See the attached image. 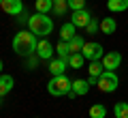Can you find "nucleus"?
<instances>
[{"instance_id":"nucleus-18","label":"nucleus","mask_w":128,"mask_h":118,"mask_svg":"<svg viewBox=\"0 0 128 118\" xmlns=\"http://www.w3.org/2000/svg\"><path fill=\"white\" fill-rule=\"evenodd\" d=\"M56 52H58V58H68L70 54H73V52H70V45H68V41H62V39H60V43L58 45H56Z\"/></svg>"},{"instance_id":"nucleus-29","label":"nucleus","mask_w":128,"mask_h":118,"mask_svg":"<svg viewBox=\"0 0 128 118\" xmlns=\"http://www.w3.org/2000/svg\"><path fill=\"white\" fill-rule=\"evenodd\" d=\"M2 2H4V0H0V7H2Z\"/></svg>"},{"instance_id":"nucleus-14","label":"nucleus","mask_w":128,"mask_h":118,"mask_svg":"<svg viewBox=\"0 0 128 118\" xmlns=\"http://www.w3.org/2000/svg\"><path fill=\"white\" fill-rule=\"evenodd\" d=\"M107 9L111 13H124L128 9V0H107Z\"/></svg>"},{"instance_id":"nucleus-16","label":"nucleus","mask_w":128,"mask_h":118,"mask_svg":"<svg viewBox=\"0 0 128 118\" xmlns=\"http://www.w3.org/2000/svg\"><path fill=\"white\" fill-rule=\"evenodd\" d=\"M115 28H118V24H115L113 17H102V22H100V32L102 34H113Z\"/></svg>"},{"instance_id":"nucleus-27","label":"nucleus","mask_w":128,"mask_h":118,"mask_svg":"<svg viewBox=\"0 0 128 118\" xmlns=\"http://www.w3.org/2000/svg\"><path fill=\"white\" fill-rule=\"evenodd\" d=\"M88 84H90V86H94V84H98V77L90 75V77H88Z\"/></svg>"},{"instance_id":"nucleus-19","label":"nucleus","mask_w":128,"mask_h":118,"mask_svg":"<svg viewBox=\"0 0 128 118\" xmlns=\"http://www.w3.org/2000/svg\"><path fill=\"white\" fill-rule=\"evenodd\" d=\"M90 118H107V107L102 103H94L90 107Z\"/></svg>"},{"instance_id":"nucleus-23","label":"nucleus","mask_w":128,"mask_h":118,"mask_svg":"<svg viewBox=\"0 0 128 118\" xmlns=\"http://www.w3.org/2000/svg\"><path fill=\"white\" fill-rule=\"evenodd\" d=\"M113 114H115V118H128V103H124V101L115 103Z\"/></svg>"},{"instance_id":"nucleus-20","label":"nucleus","mask_w":128,"mask_h":118,"mask_svg":"<svg viewBox=\"0 0 128 118\" xmlns=\"http://www.w3.org/2000/svg\"><path fill=\"white\" fill-rule=\"evenodd\" d=\"M90 75H94V77H100L102 73H105V67H102V62L100 60H90Z\"/></svg>"},{"instance_id":"nucleus-25","label":"nucleus","mask_w":128,"mask_h":118,"mask_svg":"<svg viewBox=\"0 0 128 118\" xmlns=\"http://www.w3.org/2000/svg\"><path fill=\"white\" fill-rule=\"evenodd\" d=\"M86 30H88V34H94L96 30H100V24H98V22H96L94 17H92L90 22H88V26H86Z\"/></svg>"},{"instance_id":"nucleus-30","label":"nucleus","mask_w":128,"mask_h":118,"mask_svg":"<svg viewBox=\"0 0 128 118\" xmlns=\"http://www.w3.org/2000/svg\"><path fill=\"white\" fill-rule=\"evenodd\" d=\"M0 103H2V97H0Z\"/></svg>"},{"instance_id":"nucleus-28","label":"nucleus","mask_w":128,"mask_h":118,"mask_svg":"<svg viewBox=\"0 0 128 118\" xmlns=\"http://www.w3.org/2000/svg\"><path fill=\"white\" fill-rule=\"evenodd\" d=\"M2 69H4V64H2V60H0V73H2Z\"/></svg>"},{"instance_id":"nucleus-10","label":"nucleus","mask_w":128,"mask_h":118,"mask_svg":"<svg viewBox=\"0 0 128 118\" xmlns=\"http://www.w3.org/2000/svg\"><path fill=\"white\" fill-rule=\"evenodd\" d=\"M13 86H15L13 75H9V73H0V97L9 95V92L13 90Z\"/></svg>"},{"instance_id":"nucleus-21","label":"nucleus","mask_w":128,"mask_h":118,"mask_svg":"<svg viewBox=\"0 0 128 118\" xmlns=\"http://www.w3.org/2000/svg\"><path fill=\"white\" fill-rule=\"evenodd\" d=\"M68 45H70V52H81L83 45H86V39H83L81 34H75L73 39L68 41Z\"/></svg>"},{"instance_id":"nucleus-8","label":"nucleus","mask_w":128,"mask_h":118,"mask_svg":"<svg viewBox=\"0 0 128 118\" xmlns=\"http://www.w3.org/2000/svg\"><path fill=\"white\" fill-rule=\"evenodd\" d=\"M36 56L41 60H51V56H54V45H51L47 39H41L36 45Z\"/></svg>"},{"instance_id":"nucleus-15","label":"nucleus","mask_w":128,"mask_h":118,"mask_svg":"<svg viewBox=\"0 0 128 118\" xmlns=\"http://www.w3.org/2000/svg\"><path fill=\"white\" fill-rule=\"evenodd\" d=\"M66 62H68V67H73V69H81L83 62H86V56H83L81 52H73V54L66 58Z\"/></svg>"},{"instance_id":"nucleus-2","label":"nucleus","mask_w":128,"mask_h":118,"mask_svg":"<svg viewBox=\"0 0 128 118\" xmlns=\"http://www.w3.org/2000/svg\"><path fill=\"white\" fill-rule=\"evenodd\" d=\"M28 30L32 34H36V36H47L54 30V19L47 13H34L28 19Z\"/></svg>"},{"instance_id":"nucleus-26","label":"nucleus","mask_w":128,"mask_h":118,"mask_svg":"<svg viewBox=\"0 0 128 118\" xmlns=\"http://www.w3.org/2000/svg\"><path fill=\"white\" fill-rule=\"evenodd\" d=\"M38 60H41L38 56H30V58H28V64H26V69H34V67H36V62H38Z\"/></svg>"},{"instance_id":"nucleus-4","label":"nucleus","mask_w":128,"mask_h":118,"mask_svg":"<svg viewBox=\"0 0 128 118\" xmlns=\"http://www.w3.org/2000/svg\"><path fill=\"white\" fill-rule=\"evenodd\" d=\"M96 86L100 88L102 92H115L120 86V77L115 75V71H105L100 77H98V84Z\"/></svg>"},{"instance_id":"nucleus-7","label":"nucleus","mask_w":128,"mask_h":118,"mask_svg":"<svg viewBox=\"0 0 128 118\" xmlns=\"http://www.w3.org/2000/svg\"><path fill=\"white\" fill-rule=\"evenodd\" d=\"M100 62H102V67H105V71H115V69L120 67V62H122V54H120V52H107Z\"/></svg>"},{"instance_id":"nucleus-11","label":"nucleus","mask_w":128,"mask_h":118,"mask_svg":"<svg viewBox=\"0 0 128 118\" xmlns=\"http://www.w3.org/2000/svg\"><path fill=\"white\" fill-rule=\"evenodd\" d=\"M88 90H90L88 80H73V90H70L68 97H83L88 95Z\"/></svg>"},{"instance_id":"nucleus-13","label":"nucleus","mask_w":128,"mask_h":118,"mask_svg":"<svg viewBox=\"0 0 128 118\" xmlns=\"http://www.w3.org/2000/svg\"><path fill=\"white\" fill-rule=\"evenodd\" d=\"M75 34H77V26H75L73 22L62 24V28H60V39H62V41H70Z\"/></svg>"},{"instance_id":"nucleus-24","label":"nucleus","mask_w":128,"mask_h":118,"mask_svg":"<svg viewBox=\"0 0 128 118\" xmlns=\"http://www.w3.org/2000/svg\"><path fill=\"white\" fill-rule=\"evenodd\" d=\"M68 9H70V11L86 9V0H68Z\"/></svg>"},{"instance_id":"nucleus-6","label":"nucleus","mask_w":128,"mask_h":118,"mask_svg":"<svg viewBox=\"0 0 128 118\" xmlns=\"http://www.w3.org/2000/svg\"><path fill=\"white\" fill-rule=\"evenodd\" d=\"M0 9L4 11L6 15H13V17H17V15H22L24 11H26V7H24L22 0H4Z\"/></svg>"},{"instance_id":"nucleus-1","label":"nucleus","mask_w":128,"mask_h":118,"mask_svg":"<svg viewBox=\"0 0 128 118\" xmlns=\"http://www.w3.org/2000/svg\"><path fill=\"white\" fill-rule=\"evenodd\" d=\"M36 45H38V39L30 30H19L13 36V50L22 58H30L32 54H36Z\"/></svg>"},{"instance_id":"nucleus-5","label":"nucleus","mask_w":128,"mask_h":118,"mask_svg":"<svg viewBox=\"0 0 128 118\" xmlns=\"http://www.w3.org/2000/svg\"><path fill=\"white\" fill-rule=\"evenodd\" d=\"M81 54L86 56V60H102V56H105V50H102L100 43H96V41H86V45H83Z\"/></svg>"},{"instance_id":"nucleus-17","label":"nucleus","mask_w":128,"mask_h":118,"mask_svg":"<svg viewBox=\"0 0 128 118\" xmlns=\"http://www.w3.org/2000/svg\"><path fill=\"white\" fill-rule=\"evenodd\" d=\"M36 13H51L54 11V0H34Z\"/></svg>"},{"instance_id":"nucleus-12","label":"nucleus","mask_w":128,"mask_h":118,"mask_svg":"<svg viewBox=\"0 0 128 118\" xmlns=\"http://www.w3.org/2000/svg\"><path fill=\"white\" fill-rule=\"evenodd\" d=\"M66 67H68V62H66L64 58H56V60H49V73H51V75H64Z\"/></svg>"},{"instance_id":"nucleus-3","label":"nucleus","mask_w":128,"mask_h":118,"mask_svg":"<svg viewBox=\"0 0 128 118\" xmlns=\"http://www.w3.org/2000/svg\"><path fill=\"white\" fill-rule=\"evenodd\" d=\"M73 90V82H70L66 73L64 75H51V80L47 82V92L51 97H68Z\"/></svg>"},{"instance_id":"nucleus-22","label":"nucleus","mask_w":128,"mask_h":118,"mask_svg":"<svg viewBox=\"0 0 128 118\" xmlns=\"http://www.w3.org/2000/svg\"><path fill=\"white\" fill-rule=\"evenodd\" d=\"M66 11H68V0H54V13L58 17H62Z\"/></svg>"},{"instance_id":"nucleus-9","label":"nucleus","mask_w":128,"mask_h":118,"mask_svg":"<svg viewBox=\"0 0 128 118\" xmlns=\"http://www.w3.org/2000/svg\"><path fill=\"white\" fill-rule=\"evenodd\" d=\"M90 19H92L90 11H86V9H79V11H73V19H70V22H73L77 28H86Z\"/></svg>"}]
</instances>
